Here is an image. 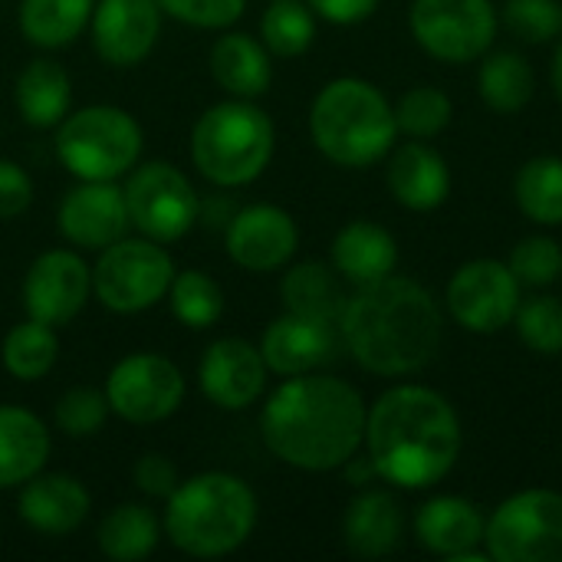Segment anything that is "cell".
<instances>
[{
  "label": "cell",
  "mask_w": 562,
  "mask_h": 562,
  "mask_svg": "<svg viewBox=\"0 0 562 562\" xmlns=\"http://www.w3.org/2000/svg\"><path fill=\"white\" fill-rule=\"evenodd\" d=\"M280 296H283L286 313H300V316H313L326 323H339L349 303L339 270L316 263V260L290 267L280 280Z\"/></svg>",
  "instance_id": "83f0119b"
},
{
  "label": "cell",
  "mask_w": 562,
  "mask_h": 562,
  "mask_svg": "<svg viewBox=\"0 0 562 562\" xmlns=\"http://www.w3.org/2000/svg\"><path fill=\"white\" fill-rule=\"evenodd\" d=\"M366 445L375 474L405 491H425L461 458V422L445 395L425 385H395L369 408Z\"/></svg>",
  "instance_id": "7a4b0ae2"
},
{
  "label": "cell",
  "mask_w": 562,
  "mask_h": 562,
  "mask_svg": "<svg viewBox=\"0 0 562 562\" xmlns=\"http://www.w3.org/2000/svg\"><path fill=\"white\" fill-rule=\"evenodd\" d=\"M260 36L273 56H303L316 40V16L303 0H273L260 16Z\"/></svg>",
  "instance_id": "836d02e7"
},
{
  "label": "cell",
  "mask_w": 562,
  "mask_h": 562,
  "mask_svg": "<svg viewBox=\"0 0 562 562\" xmlns=\"http://www.w3.org/2000/svg\"><path fill=\"white\" fill-rule=\"evenodd\" d=\"M300 231L296 221L277 204H250L240 207L224 227L227 257L250 273H270L290 263L296 254Z\"/></svg>",
  "instance_id": "9a60e30c"
},
{
  "label": "cell",
  "mask_w": 562,
  "mask_h": 562,
  "mask_svg": "<svg viewBox=\"0 0 562 562\" xmlns=\"http://www.w3.org/2000/svg\"><path fill=\"white\" fill-rule=\"evenodd\" d=\"M95 0H23L20 33L43 49L69 46L92 20Z\"/></svg>",
  "instance_id": "f1b7e54d"
},
{
  "label": "cell",
  "mask_w": 562,
  "mask_h": 562,
  "mask_svg": "<svg viewBox=\"0 0 562 562\" xmlns=\"http://www.w3.org/2000/svg\"><path fill=\"white\" fill-rule=\"evenodd\" d=\"M405 533V517L402 507L392 494L385 491H366L359 494L342 520V537L349 553L362 560H379L389 557Z\"/></svg>",
  "instance_id": "d4e9b609"
},
{
  "label": "cell",
  "mask_w": 562,
  "mask_h": 562,
  "mask_svg": "<svg viewBox=\"0 0 562 562\" xmlns=\"http://www.w3.org/2000/svg\"><path fill=\"white\" fill-rule=\"evenodd\" d=\"M122 191H125L132 227L148 240L175 244L198 224L201 198L188 181V175L171 161L138 165Z\"/></svg>",
  "instance_id": "30bf717a"
},
{
  "label": "cell",
  "mask_w": 562,
  "mask_h": 562,
  "mask_svg": "<svg viewBox=\"0 0 562 562\" xmlns=\"http://www.w3.org/2000/svg\"><path fill=\"white\" fill-rule=\"evenodd\" d=\"M362 395L333 375H290L263 405L260 435L273 458L300 471L346 468L366 441Z\"/></svg>",
  "instance_id": "6da1fadb"
},
{
  "label": "cell",
  "mask_w": 562,
  "mask_h": 562,
  "mask_svg": "<svg viewBox=\"0 0 562 562\" xmlns=\"http://www.w3.org/2000/svg\"><path fill=\"white\" fill-rule=\"evenodd\" d=\"M33 204V181L23 165L0 158V221L20 217Z\"/></svg>",
  "instance_id": "7bdbcfd3"
},
{
  "label": "cell",
  "mask_w": 562,
  "mask_h": 562,
  "mask_svg": "<svg viewBox=\"0 0 562 562\" xmlns=\"http://www.w3.org/2000/svg\"><path fill=\"white\" fill-rule=\"evenodd\" d=\"M56 158L79 181H115L142 158V125L119 105H86L56 125Z\"/></svg>",
  "instance_id": "52a82bcc"
},
{
  "label": "cell",
  "mask_w": 562,
  "mask_h": 562,
  "mask_svg": "<svg viewBox=\"0 0 562 562\" xmlns=\"http://www.w3.org/2000/svg\"><path fill=\"white\" fill-rule=\"evenodd\" d=\"M92 296V270L76 250L40 254L23 277V310L46 326L72 323Z\"/></svg>",
  "instance_id": "5bb4252c"
},
{
  "label": "cell",
  "mask_w": 562,
  "mask_h": 562,
  "mask_svg": "<svg viewBox=\"0 0 562 562\" xmlns=\"http://www.w3.org/2000/svg\"><path fill=\"white\" fill-rule=\"evenodd\" d=\"M132 227L125 191L115 181H79L59 201V234L82 250H102Z\"/></svg>",
  "instance_id": "ac0fdd59"
},
{
  "label": "cell",
  "mask_w": 562,
  "mask_h": 562,
  "mask_svg": "<svg viewBox=\"0 0 562 562\" xmlns=\"http://www.w3.org/2000/svg\"><path fill=\"white\" fill-rule=\"evenodd\" d=\"M553 92L562 102V40L560 46H557V56H553Z\"/></svg>",
  "instance_id": "f6af8a7d"
},
{
  "label": "cell",
  "mask_w": 562,
  "mask_h": 562,
  "mask_svg": "<svg viewBox=\"0 0 562 562\" xmlns=\"http://www.w3.org/2000/svg\"><path fill=\"white\" fill-rule=\"evenodd\" d=\"M56 359H59L56 329L40 319L16 323L3 339V369L20 382L46 379L53 372Z\"/></svg>",
  "instance_id": "d6a6232c"
},
{
  "label": "cell",
  "mask_w": 562,
  "mask_h": 562,
  "mask_svg": "<svg viewBox=\"0 0 562 562\" xmlns=\"http://www.w3.org/2000/svg\"><path fill=\"white\" fill-rule=\"evenodd\" d=\"M16 112L33 128L59 125L72 109V82L69 72L53 59H30L13 86Z\"/></svg>",
  "instance_id": "4316f807"
},
{
  "label": "cell",
  "mask_w": 562,
  "mask_h": 562,
  "mask_svg": "<svg viewBox=\"0 0 562 562\" xmlns=\"http://www.w3.org/2000/svg\"><path fill=\"white\" fill-rule=\"evenodd\" d=\"M273 122L250 99L211 105L191 132L194 168L217 188H240L257 181L273 158Z\"/></svg>",
  "instance_id": "8992f818"
},
{
  "label": "cell",
  "mask_w": 562,
  "mask_h": 562,
  "mask_svg": "<svg viewBox=\"0 0 562 562\" xmlns=\"http://www.w3.org/2000/svg\"><path fill=\"white\" fill-rule=\"evenodd\" d=\"M92 497L82 481L69 474H33L16 501V514L26 527L46 537H66L89 517Z\"/></svg>",
  "instance_id": "44dd1931"
},
{
  "label": "cell",
  "mask_w": 562,
  "mask_h": 562,
  "mask_svg": "<svg viewBox=\"0 0 562 562\" xmlns=\"http://www.w3.org/2000/svg\"><path fill=\"white\" fill-rule=\"evenodd\" d=\"M336 326L326 319L300 316V313H283L273 319L260 339V356L270 372L290 379V375H306L326 366L336 356Z\"/></svg>",
  "instance_id": "d6986e66"
},
{
  "label": "cell",
  "mask_w": 562,
  "mask_h": 562,
  "mask_svg": "<svg viewBox=\"0 0 562 562\" xmlns=\"http://www.w3.org/2000/svg\"><path fill=\"white\" fill-rule=\"evenodd\" d=\"M339 333L362 369L375 375H412L438 352L441 310L422 283L385 277L349 296Z\"/></svg>",
  "instance_id": "3957f363"
},
{
  "label": "cell",
  "mask_w": 562,
  "mask_h": 562,
  "mask_svg": "<svg viewBox=\"0 0 562 562\" xmlns=\"http://www.w3.org/2000/svg\"><path fill=\"white\" fill-rule=\"evenodd\" d=\"M105 398L122 422L155 425L181 408L184 375L168 356L132 352L112 366L105 379Z\"/></svg>",
  "instance_id": "7c38bea8"
},
{
  "label": "cell",
  "mask_w": 562,
  "mask_h": 562,
  "mask_svg": "<svg viewBox=\"0 0 562 562\" xmlns=\"http://www.w3.org/2000/svg\"><path fill=\"white\" fill-rule=\"evenodd\" d=\"M389 188L408 211H435L451 194L448 161L425 142H405L389 165Z\"/></svg>",
  "instance_id": "7402d4cb"
},
{
  "label": "cell",
  "mask_w": 562,
  "mask_h": 562,
  "mask_svg": "<svg viewBox=\"0 0 562 562\" xmlns=\"http://www.w3.org/2000/svg\"><path fill=\"white\" fill-rule=\"evenodd\" d=\"M517 333L527 349L540 356H560L562 352V300L557 296H533L517 306Z\"/></svg>",
  "instance_id": "8d00e7d4"
},
{
  "label": "cell",
  "mask_w": 562,
  "mask_h": 562,
  "mask_svg": "<svg viewBox=\"0 0 562 562\" xmlns=\"http://www.w3.org/2000/svg\"><path fill=\"white\" fill-rule=\"evenodd\" d=\"M92 46L115 69L138 66L161 36L158 0H99L92 7Z\"/></svg>",
  "instance_id": "2e32d148"
},
{
  "label": "cell",
  "mask_w": 562,
  "mask_h": 562,
  "mask_svg": "<svg viewBox=\"0 0 562 562\" xmlns=\"http://www.w3.org/2000/svg\"><path fill=\"white\" fill-rule=\"evenodd\" d=\"M158 7L198 30H227L244 16L247 0H158Z\"/></svg>",
  "instance_id": "60d3db41"
},
{
  "label": "cell",
  "mask_w": 562,
  "mask_h": 562,
  "mask_svg": "<svg viewBox=\"0 0 562 562\" xmlns=\"http://www.w3.org/2000/svg\"><path fill=\"white\" fill-rule=\"evenodd\" d=\"M395 263H398L395 237L372 221H349L333 240V267L339 270L342 280L356 286H369L375 280L392 277Z\"/></svg>",
  "instance_id": "cb8c5ba5"
},
{
  "label": "cell",
  "mask_w": 562,
  "mask_h": 562,
  "mask_svg": "<svg viewBox=\"0 0 562 562\" xmlns=\"http://www.w3.org/2000/svg\"><path fill=\"white\" fill-rule=\"evenodd\" d=\"M514 198L520 211L543 227L562 224V158L540 155L530 158L514 178Z\"/></svg>",
  "instance_id": "4dcf8cb0"
},
{
  "label": "cell",
  "mask_w": 562,
  "mask_h": 562,
  "mask_svg": "<svg viewBox=\"0 0 562 562\" xmlns=\"http://www.w3.org/2000/svg\"><path fill=\"white\" fill-rule=\"evenodd\" d=\"M207 69L214 82L234 95V99H257L270 89L273 66H270V49L263 40H254L247 33H224L214 40Z\"/></svg>",
  "instance_id": "603a6c76"
},
{
  "label": "cell",
  "mask_w": 562,
  "mask_h": 562,
  "mask_svg": "<svg viewBox=\"0 0 562 562\" xmlns=\"http://www.w3.org/2000/svg\"><path fill=\"white\" fill-rule=\"evenodd\" d=\"M487 557L497 562H562V494L520 491L487 520Z\"/></svg>",
  "instance_id": "9c48e42d"
},
{
  "label": "cell",
  "mask_w": 562,
  "mask_h": 562,
  "mask_svg": "<svg viewBox=\"0 0 562 562\" xmlns=\"http://www.w3.org/2000/svg\"><path fill=\"white\" fill-rule=\"evenodd\" d=\"M504 23L524 43H550L562 33L560 0H507Z\"/></svg>",
  "instance_id": "ab89813d"
},
{
  "label": "cell",
  "mask_w": 562,
  "mask_h": 562,
  "mask_svg": "<svg viewBox=\"0 0 562 562\" xmlns=\"http://www.w3.org/2000/svg\"><path fill=\"white\" fill-rule=\"evenodd\" d=\"M49 458V428L20 405H0V491L26 484Z\"/></svg>",
  "instance_id": "484cf974"
},
{
  "label": "cell",
  "mask_w": 562,
  "mask_h": 562,
  "mask_svg": "<svg viewBox=\"0 0 562 562\" xmlns=\"http://www.w3.org/2000/svg\"><path fill=\"white\" fill-rule=\"evenodd\" d=\"M310 135L333 165L369 168L392 151L398 122L379 86L342 76L326 82L313 99Z\"/></svg>",
  "instance_id": "5b68a950"
},
{
  "label": "cell",
  "mask_w": 562,
  "mask_h": 562,
  "mask_svg": "<svg viewBox=\"0 0 562 562\" xmlns=\"http://www.w3.org/2000/svg\"><path fill=\"white\" fill-rule=\"evenodd\" d=\"M99 550L115 562H138L158 547V517L145 504H119L95 533Z\"/></svg>",
  "instance_id": "f546056e"
},
{
  "label": "cell",
  "mask_w": 562,
  "mask_h": 562,
  "mask_svg": "<svg viewBox=\"0 0 562 562\" xmlns=\"http://www.w3.org/2000/svg\"><path fill=\"white\" fill-rule=\"evenodd\" d=\"M418 46L441 63L481 59L497 36L491 0H415L408 13Z\"/></svg>",
  "instance_id": "8fae6325"
},
{
  "label": "cell",
  "mask_w": 562,
  "mask_h": 562,
  "mask_svg": "<svg viewBox=\"0 0 562 562\" xmlns=\"http://www.w3.org/2000/svg\"><path fill=\"white\" fill-rule=\"evenodd\" d=\"M267 372L270 369L260 356V346L227 336L204 349L198 366V382L204 398H211V405L224 412H244L263 395Z\"/></svg>",
  "instance_id": "e0dca14e"
},
{
  "label": "cell",
  "mask_w": 562,
  "mask_h": 562,
  "mask_svg": "<svg viewBox=\"0 0 562 562\" xmlns=\"http://www.w3.org/2000/svg\"><path fill=\"white\" fill-rule=\"evenodd\" d=\"M175 273V260L158 240L122 237L102 247L92 267V293L105 310L132 316L151 310L168 293Z\"/></svg>",
  "instance_id": "ba28073f"
},
{
  "label": "cell",
  "mask_w": 562,
  "mask_h": 562,
  "mask_svg": "<svg viewBox=\"0 0 562 562\" xmlns=\"http://www.w3.org/2000/svg\"><path fill=\"white\" fill-rule=\"evenodd\" d=\"M507 267L524 286H550L562 277V247L553 237H524L514 247Z\"/></svg>",
  "instance_id": "f35d334b"
},
{
  "label": "cell",
  "mask_w": 562,
  "mask_h": 562,
  "mask_svg": "<svg viewBox=\"0 0 562 562\" xmlns=\"http://www.w3.org/2000/svg\"><path fill=\"white\" fill-rule=\"evenodd\" d=\"M109 412H112V408H109L105 392L89 389V385H79V389H69V392L56 402L53 422H56V428H59L63 435H69V438H92V435L105 425Z\"/></svg>",
  "instance_id": "74e56055"
},
{
  "label": "cell",
  "mask_w": 562,
  "mask_h": 562,
  "mask_svg": "<svg viewBox=\"0 0 562 562\" xmlns=\"http://www.w3.org/2000/svg\"><path fill=\"white\" fill-rule=\"evenodd\" d=\"M487 533L484 514L464 501V497H435L428 501L415 517V537L418 543L451 562H487L491 557L481 553Z\"/></svg>",
  "instance_id": "ffe728a7"
},
{
  "label": "cell",
  "mask_w": 562,
  "mask_h": 562,
  "mask_svg": "<svg viewBox=\"0 0 562 562\" xmlns=\"http://www.w3.org/2000/svg\"><path fill=\"white\" fill-rule=\"evenodd\" d=\"M257 527V494L227 471H204L175 487L165 507V533L175 550L217 560L240 550Z\"/></svg>",
  "instance_id": "277c9868"
},
{
  "label": "cell",
  "mask_w": 562,
  "mask_h": 562,
  "mask_svg": "<svg viewBox=\"0 0 562 562\" xmlns=\"http://www.w3.org/2000/svg\"><path fill=\"white\" fill-rule=\"evenodd\" d=\"M310 10L336 26H352L369 20L379 10V0H306Z\"/></svg>",
  "instance_id": "ee69618b"
},
{
  "label": "cell",
  "mask_w": 562,
  "mask_h": 562,
  "mask_svg": "<svg viewBox=\"0 0 562 562\" xmlns=\"http://www.w3.org/2000/svg\"><path fill=\"white\" fill-rule=\"evenodd\" d=\"M520 306V280L501 260H471L448 283L451 316L477 336L501 333Z\"/></svg>",
  "instance_id": "4fadbf2b"
},
{
  "label": "cell",
  "mask_w": 562,
  "mask_h": 562,
  "mask_svg": "<svg viewBox=\"0 0 562 562\" xmlns=\"http://www.w3.org/2000/svg\"><path fill=\"white\" fill-rule=\"evenodd\" d=\"M168 303L181 326L207 329L224 313V290L204 270H184V273H175V280L168 286Z\"/></svg>",
  "instance_id": "e575fe53"
},
{
  "label": "cell",
  "mask_w": 562,
  "mask_h": 562,
  "mask_svg": "<svg viewBox=\"0 0 562 562\" xmlns=\"http://www.w3.org/2000/svg\"><path fill=\"white\" fill-rule=\"evenodd\" d=\"M132 481H135V487H138L142 494L161 497V501H168V497L175 494V487L181 484L175 461L165 458V454H142V458L135 461V468H132Z\"/></svg>",
  "instance_id": "b9f144b4"
},
{
  "label": "cell",
  "mask_w": 562,
  "mask_h": 562,
  "mask_svg": "<svg viewBox=\"0 0 562 562\" xmlns=\"http://www.w3.org/2000/svg\"><path fill=\"white\" fill-rule=\"evenodd\" d=\"M477 89H481V99L494 112L510 115V112H520L533 99L537 76H533V66L520 53H494L481 63Z\"/></svg>",
  "instance_id": "1f68e13d"
},
{
  "label": "cell",
  "mask_w": 562,
  "mask_h": 562,
  "mask_svg": "<svg viewBox=\"0 0 562 562\" xmlns=\"http://www.w3.org/2000/svg\"><path fill=\"white\" fill-rule=\"evenodd\" d=\"M454 115V105L451 99L435 89V86H418V89H408L398 105H395V122H398V132L412 135V138H431L438 132L448 128Z\"/></svg>",
  "instance_id": "d590c367"
}]
</instances>
